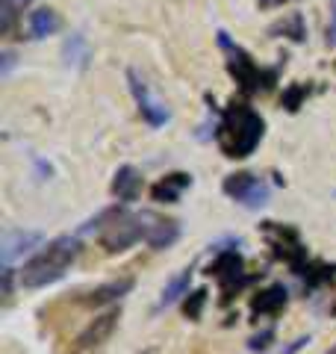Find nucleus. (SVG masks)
Masks as SVG:
<instances>
[{
  "label": "nucleus",
  "instance_id": "nucleus-1",
  "mask_svg": "<svg viewBox=\"0 0 336 354\" xmlns=\"http://www.w3.org/2000/svg\"><path fill=\"white\" fill-rule=\"evenodd\" d=\"M86 227H97V242L106 254H121L133 248L136 242H144L153 251H162L180 239V221L177 218H165L153 209L139 213V209H127V204L104 209Z\"/></svg>",
  "mask_w": 336,
  "mask_h": 354
},
{
  "label": "nucleus",
  "instance_id": "nucleus-2",
  "mask_svg": "<svg viewBox=\"0 0 336 354\" xmlns=\"http://www.w3.org/2000/svg\"><path fill=\"white\" fill-rule=\"evenodd\" d=\"M265 136V118L256 113L251 104H230L227 109L218 113L216 121V145L221 148L224 157L230 160H245L260 148Z\"/></svg>",
  "mask_w": 336,
  "mask_h": 354
},
{
  "label": "nucleus",
  "instance_id": "nucleus-3",
  "mask_svg": "<svg viewBox=\"0 0 336 354\" xmlns=\"http://www.w3.org/2000/svg\"><path fill=\"white\" fill-rule=\"evenodd\" d=\"M80 251H83L80 239L71 236V234L50 239L48 245L41 251H36L24 263V269H21V286H27V290H41V286L62 281L71 266L77 263V257H80Z\"/></svg>",
  "mask_w": 336,
  "mask_h": 354
},
{
  "label": "nucleus",
  "instance_id": "nucleus-4",
  "mask_svg": "<svg viewBox=\"0 0 336 354\" xmlns=\"http://www.w3.org/2000/svg\"><path fill=\"white\" fill-rule=\"evenodd\" d=\"M265 242H268V248H272L277 257L310 286V290H316V286L328 283L333 278V272L324 263L310 260V254H307L304 242H301L295 227L277 225V221H265Z\"/></svg>",
  "mask_w": 336,
  "mask_h": 354
},
{
  "label": "nucleus",
  "instance_id": "nucleus-5",
  "mask_svg": "<svg viewBox=\"0 0 336 354\" xmlns=\"http://www.w3.org/2000/svg\"><path fill=\"white\" fill-rule=\"evenodd\" d=\"M218 48L224 53V59H227L230 77L236 80V86L242 88V92L256 95V92H268V88L274 86L277 71L274 68H263V65L256 62L251 53L242 48V44L233 41L224 30H218Z\"/></svg>",
  "mask_w": 336,
  "mask_h": 354
},
{
  "label": "nucleus",
  "instance_id": "nucleus-6",
  "mask_svg": "<svg viewBox=\"0 0 336 354\" xmlns=\"http://www.w3.org/2000/svg\"><path fill=\"white\" fill-rule=\"evenodd\" d=\"M209 274L218 281V290L224 295V301H230L236 292H242L254 278L245 274V260L236 248H224L216 254V260L209 263Z\"/></svg>",
  "mask_w": 336,
  "mask_h": 354
},
{
  "label": "nucleus",
  "instance_id": "nucleus-7",
  "mask_svg": "<svg viewBox=\"0 0 336 354\" xmlns=\"http://www.w3.org/2000/svg\"><path fill=\"white\" fill-rule=\"evenodd\" d=\"M224 195L230 198V201H236L248 209H260L268 204V198H272V186H268L260 174L254 171H236V174H227L221 183Z\"/></svg>",
  "mask_w": 336,
  "mask_h": 354
},
{
  "label": "nucleus",
  "instance_id": "nucleus-8",
  "mask_svg": "<svg viewBox=\"0 0 336 354\" xmlns=\"http://www.w3.org/2000/svg\"><path fill=\"white\" fill-rule=\"evenodd\" d=\"M127 83H130V95H133V101H136L139 106V115L144 118V124L148 127H165L168 124V118H171V113H168V106L151 92V86L142 80L139 71H127Z\"/></svg>",
  "mask_w": 336,
  "mask_h": 354
},
{
  "label": "nucleus",
  "instance_id": "nucleus-9",
  "mask_svg": "<svg viewBox=\"0 0 336 354\" xmlns=\"http://www.w3.org/2000/svg\"><path fill=\"white\" fill-rule=\"evenodd\" d=\"M118 319H121V310L118 307H109L104 313H97L92 322H88L80 334H77L71 354H88V351H97L104 342L112 337V330L118 328Z\"/></svg>",
  "mask_w": 336,
  "mask_h": 354
},
{
  "label": "nucleus",
  "instance_id": "nucleus-10",
  "mask_svg": "<svg viewBox=\"0 0 336 354\" xmlns=\"http://www.w3.org/2000/svg\"><path fill=\"white\" fill-rule=\"evenodd\" d=\"M130 290H133V278H115V281H106V283L95 286V290L83 292L80 298H77V304H83V307H104V304L118 301V298L127 295Z\"/></svg>",
  "mask_w": 336,
  "mask_h": 354
},
{
  "label": "nucleus",
  "instance_id": "nucleus-11",
  "mask_svg": "<svg viewBox=\"0 0 336 354\" xmlns=\"http://www.w3.org/2000/svg\"><path fill=\"white\" fill-rule=\"evenodd\" d=\"M189 186H192V174H186V171H171V174H165L162 180L153 183L151 195H153V201H160V204H177Z\"/></svg>",
  "mask_w": 336,
  "mask_h": 354
},
{
  "label": "nucleus",
  "instance_id": "nucleus-12",
  "mask_svg": "<svg viewBox=\"0 0 336 354\" xmlns=\"http://www.w3.org/2000/svg\"><path fill=\"white\" fill-rule=\"evenodd\" d=\"M41 242V234L39 230H6L3 234V266H12L15 257L27 254L30 248H36Z\"/></svg>",
  "mask_w": 336,
  "mask_h": 354
},
{
  "label": "nucleus",
  "instance_id": "nucleus-13",
  "mask_svg": "<svg viewBox=\"0 0 336 354\" xmlns=\"http://www.w3.org/2000/svg\"><path fill=\"white\" fill-rule=\"evenodd\" d=\"M112 195L121 204H133L142 195V171L133 169V165H121L115 171V180H112Z\"/></svg>",
  "mask_w": 336,
  "mask_h": 354
},
{
  "label": "nucleus",
  "instance_id": "nucleus-14",
  "mask_svg": "<svg viewBox=\"0 0 336 354\" xmlns=\"http://www.w3.org/2000/svg\"><path fill=\"white\" fill-rule=\"evenodd\" d=\"M286 301H289L286 286L283 283H272V286H265L263 292H256V298H254V313L256 316H277L280 310L286 307Z\"/></svg>",
  "mask_w": 336,
  "mask_h": 354
},
{
  "label": "nucleus",
  "instance_id": "nucleus-15",
  "mask_svg": "<svg viewBox=\"0 0 336 354\" xmlns=\"http://www.w3.org/2000/svg\"><path fill=\"white\" fill-rule=\"evenodd\" d=\"M27 27H30V39H48V36H53V32L62 27V18H59L56 9L39 6V9H32V12H30Z\"/></svg>",
  "mask_w": 336,
  "mask_h": 354
},
{
  "label": "nucleus",
  "instance_id": "nucleus-16",
  "mask_svg": "<svg viewBox=\"0 0 336 354\" xmlns=\"http://www.w3.org/2000/svg\"><path fill=\"white\" fill-rule=\"evenodd\" d=\"M62 59L68 68H86L88 59H92V48H88V39L83 36V32H71L68 39H65L62 44Z\"/></svg>",
  "mask_w": 336,
  "mask_h": 354
},
{
  "label": "nucleus",
  "instance_id": "nucleus-17",
  "mask_svg": "<svg viewBox=\"0 0 336 354\" xmlns=\"http://www.w3.org/2000/svg\"><path fill=\"white\" fill-rule=\"evenodd\" d=\"M192 272H195L192 266H186V269H183L180 274H174V278L162 286L160 301H156V313H160V310H165V307H171V304H177L183 295H189V283H192Z\"/></svg>",
  "mask_w": 336,
  "mask_h": 354
},
{
  "label": "nucleus",
  "instance_id": "nucleus-18",
  "mask_svg": "<svg viewBox=\"0 0 336 354\" xmlns=\"http://www.w3.org/2000/svg\"><path fill=\"white\" fill-rule=\"evenodd\" d=\"M268 32H272V36L283 32V36L292 39V41H304L307 39V24H304V18H301L298 12H292L289 18H283V21H277V24L268 27Z\"/></svg>",
  "mask_w": 336,
  "mask_h": 354
},
{
  "label": "nucleus",
  "instance_id": "nucleus-19",
  "mask_svg": "<svg viewBox=\"0 0 336 354\" xmlns=\"http://www.w3.org/2000/svg\"><path fill=\"white\" fill-rule=\"evenodd\" d=\"M204 304H207V292L204 290L192 292V298H186V316L189 319H200V307Z\"/></svg>",
  "mask_w": 336,
  "mask_h": 354
},
{
  "label": "nucleus",
  "instance_id": "nucleus-20",
  "mask_svg": "<svg viewBox=\"0 0 336 354\" xmlns=\"http://www.w3.org/2000/svg\"><path fill=\"white\" fill-rule=\"evenodd\" d=\"M272 339H274V330L268 328V330H263L260 337H254V339H251V351H265V348H268V342H272Z\"/></svg>",
  "mask_w": 336,
  "mask_h": 354
},
{
  "label": "nucleus",
  "instance_id": "nucleus-21",
  "mask_svg": "<svg viewBox=\"0 0 336 354\" xmlns=\"http://www.w3.org/2000/svg\"><path fill=\"white\" fill-rule=\"evenodd\" d=\"M328 44L336 48V0H330V24H328Z\"/></svg>",
  "mask_w": 336,
  "mask_h": 354
},
{
  "label": "nucleus",
  "instance_id": "nucleus-22",
  "mask_svg": "<svg viewBox=\"0 0 336 354\" xmlns=\"http://www.w3.org/2000/svg\"><path fill=\"white\" fill-rule=\"evenodd\" d=\"M283 3H295V0H256V6H263V9H274V6H283Z\"/></svg>",
  "mask_w": 336,
  "mask_h": 354
},
{
  "label": "nucleus",
  "instance_id": "nucleus-23",
  "mask_svg": "<svg viewBox=\"0 0 336 354\" xmlns=\"http://www.w3.org/2000/svg\"><path fill=\"white\" fill-rule=\"evenodd\" d=\"M12 65H15V57H12V53H3V74H9V71H12Z\"/></svg>",
  "mask_w": 336,
  "mask_h": 354
},
{
  "label": "nucleus",
  "instance_id": "nucleus-24",
  "mask_svg": "<svg viewBox=\"0 0 336 354\" xmlns=\"http://www.w3.org/2000/svg\"><path fill=\"white\" fill-rule=\"evenodd\" d=\"M15 6H27V3H32V0H12Z\"/></svg>",
  "mask_w": 336,
  "mask_h": 354
},
{
  "label": "nucleus",
  "instance_id": "nucleus-25",
  "mask_svg": "<svg viewBox=\"0 0 336 354\" xmlns=\"http://www.w3.org/2000/svg\"><path fill=\"white\" fill-rule=\"evenodd\" d=\"M328 354H336V346H333V348H330V351H328Z\"/></svg>",
  "mask_w": 336,
  "mask_h": 354
}]
</instances>
